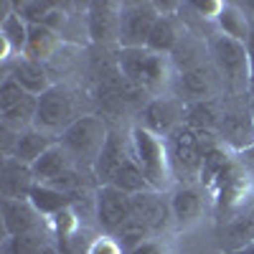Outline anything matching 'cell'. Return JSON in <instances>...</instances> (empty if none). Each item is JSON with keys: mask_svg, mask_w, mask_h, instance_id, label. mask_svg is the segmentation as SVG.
Returning <instances> with one entry per match:
<instances>
[{"mask_svg": "<svg viewBox=\"0 0 254 254\" xmlns=\"http://www.w3.org/2000/svg\"><path fill=\"white\" fill-rule=\"evenodd\" d=\"M171 56H160L147 49H120L117 54V71L122 79L153 97H163L160 92L171 81Z\"/></svg>", "mask_w": 254, "mask_h": 254, "instance_id": "obj_1", "label": "cell"}, {"mask_svg": "<svg viewBox=\"0 0 254 254\" xmlns=\"http://www.w3.org/2000/svg\"><path fill=\"white\" fill-rule=\"evenodd\" d=\"M214 142H219V137L201 135L196 130H190L188 125H181L171 137H165L168 158H171V168H173V178H178L183 186H193L201 178L203 153Z\"/></svg>", "mask_w": 254, "mask_h": 254, "instance_id": "obj_2", "label": "cell"}, {"mask_svg": "<svg viewBox=\"0 0 254 254\" xmlns=\"http://www.w3.org/2000/svg\"><path fill=\"white\" fill-rule=\"evenodd\" d=\"M211 64L216 66L224 89L231 97L249 94V49L242 41H234L229 36H214L208 41Z\"/></svg>", "mask_w": 254, "mask_h": 254, "instance_id": "obj_3", "label": "cell"}, {"mask_svg": "<svg viewBox=\"0 0 254 254\" xmlns=\"http://www.w3.org/2000/svg\"><path fill=\"white\" fill-rule=\"evenodd\" d=\"M130 147H132L135 163L140 165V171L145 173L153 190H165L173 178V168H171V158H168L165 140L150 130H145V127H135L132 137H130Z\"/></svg>", "mask_w": 254, "mask_h": 254, "instance_id": "obj_4", "label": "cell"}, {"mask_svg": "<svg viewBox=\"0 0 254 254\" xmlns=\"http://www.w3.org/2000/svg\"><path fill=\"white\" fill-rule=\"evenodd\" d=\"M107 137H110V127L104 125V120L99 115H84L69 127L66 132H61L59 145L71 155V160L76 165L94 168Z\"/></svg>", "mask_w": 254, "mask_h": 254, "instance_id": "obj_5", "label": "cell"}, {"mask_svg": "<svg viewBox=\"0 0 254 254\" xmlns=\"http://www.w3.org/2000/svg\"><path fill=\"white\" fill-rule=\"evenodd\" d=\"M214 190H216V211L224 224L244 214V203L252 196V178H249V171L242 165V160L234 158L229 163V168L214 186Z\"/></svg>", "mask_w": 254, "mask_h": 254, "instance_id": "obj_6", "label": "cell"}, {"mask_svg": "<svg viewBox=\"0 0 254 254\" xmlns=\"http://www.w3.org/2000/svg\"><path fill=\"white\" fill-rule=\"evenodd\" d=\"M219 142L237 153L254 147V120H252V99L244 102V94L237 99H224V117L219 127Z\"/></svg>", "mask_w": 254, "mask_h": 254, "instance_id": "obj_7", "label": "cell"}, {"mask_svg": "<svg viewBox=\"0 0 254 254\" xmlns=\"http://www.w3.org/2000/svg\"><path fill=\"white\" fill-rule=\"evenodd\" d=\"M74 112V99L66 87H54L38 97V110H36V130L46 132V135H59L66 132L69 127L76 122Z\"/></svg>", "mask_w": 254, "mask_h": 254, "instance_id": "obj_8", "label": "cell"}, {"mask_svg": "<svg viewBox=\"0 0 254 254\" xmlns=\"http://www.w3.org/2000/svg\"><path fill=\"white\" fill-rule=\"evenodd\" d=\"M158 18L155 3H125L120 8V49H145Z\"/></svg>", "mask_w": 254, "mask_h": 254, "instance_id": "obj_9", "label": "cell"}, {"mask_svg": "<svg viewBox=\"0 0 254 254\" xmlns=\"http://www.w3.org/2000/svg\"><path fill=\"white\" fill-rule=\"evenodd\" d=\"M186 122V102L181 97H153L142 107V127L158 137H171Z\"/></svg>", "mask_w": 254, "mask_h": 254, "instance_id": "obj_10", "label": "cell"}, {"mask_svg": "<svg viewBox=\"0 0 254 254\" xmlns=\"http://www.w3.org/2000/svg\"><path fill=\"white\" fill-rule=\"evenodd\" d=\"M132 216V196L115 186H102L97 193V224L104 234L115 237Z\"/></svg>", "mask_w": 254, "mask_h": 254, "instance_id": "obj_11", "label": "cell"}, {"mask_svg": "<svg viewBox=\"0 0 254 254\" xmlns=\"http://www.w3.org/2000/svg\"><path fill=\"white\" fill-rule=\"evenodd\" d=\"M178 84H181V99L186 104L206 102V99H219V92L224 89L221 76H219L214 64H203V66L183 71Z\"/></svg>", "mask_w": 254, "mask_h": 254, "instance_id": "obj_12", "label": "cell"}, {"mask_svg": "<svg viewBox=\"0 0 254 254\" xmlns=\"http://www.w3.org/2000/svg\"><path fill=\"white\" fill-rule=\"evenodd\" d=\"M3 211V229L5 237H20V234H38L44 229V216L31 203V198H3L0 201Z\"/></svg>", "mask_w": 254, "mask_h": 254, "instance_id": "obj_13", "label": "cell"}, {"mask_svg": "<svg viewBox=\"0 0 254 254\" xmlns=\"http://www.w3.org/2000/svg\"><path fill=\"white\" fill-rule=\"evenodd\" d=\"M130 158H132L130 142H127L120 132L110 130V137H107V142H104L102 153H99V158H97V163L92 168V173L99 181V186H112V181L117 178V173L122 171V165Z\"/></svg>", "mask_w": 254, "mask_h": 254, "instance_id": "obj_14", "label": "cell"}, {"mask_svg": "<svg viewBox=\"0 0 254 254\" xmlns=\"http://www.w3.org/2000/svg\"><path fill=\"white\" fill-rule=\"evenodd\" d=\"M132 216L140 219L150 234H158L168 226V219H171V201H165L160 196V190H145V193L132 196Z\"/></svg>", "mask_w": 254, "mask_h": 254, "instance_id": "obj_15", "label": "cell"}, {"mask_svg": "<svg viewBox=\"0 0 254 254\" xmlns=\"http://www.w3.org/2000/svg\"><path fill=\"white\" fill-rule=\"evenodd\" d=\"M120 8L117 3H92L89 5V36L94 44L120 41Z\"/></svg>", "mask_w": 254, "mask_h": 254, "instance_id": "obj_16", "label": "cell"}, {"mask_svg": "<svg viewBox=\"0 0 254 254\" xmlns=\"http://www.w3.org/2000/svg\"><path fill=\"white\" fill-rule=\"evenodd\" d=\"M221 117H224V97L186 104V122H183V125H188L190 130H196V132H201V135H214V137H219Z\"/></svg>", "mask_w": 254, "mask_h": 254, "instance_id": "obj_17", "label": "cell"}, {"mask_svg": "<svg viewBox=\"0 0 254 254\" xmlns=\"http://www.w3.org/2000/svg\"><path fill=\"white\" fill-rule=\"evenodd\" d=\"M33 186L36 181L28 165L18 163L15 158L3 160V171H0V193H3V198H13V201L28 198Z\"/></svg>", "mask_w": 254, "mask_h": 254, "instance_id": "obj_18", "label": "cell"}, {"mask_svg": "<svg viewBox=\"0 0 254 254\" xmlns=\"http://www.w3.org/2000/svg\"><path fill=\"white\" fill-rule=\"evenodd\" d=\"M219 244L229 254H237V252L254 244V208H249L247 214H239L237 219L221 224Z\"/></svg>", "mask_w": 254, "mask_h": 254, "instance_id": "obj_19", "label": "cell"}, {"mask_svg": "<svg viewBox=\"0 0 254 254\" xmlns=\"http://www.w3.org/2000/svg\"><path fill=\"white\" fill-rule=\"evenodd\" d=\"M206 198L196 186H178L171 196V214L181 226H190L196 224L203 214Z\"/></svg>", "mask_w": 254, "mask_h": 254, "instance_id": "obj_20", "label": "cell"}, {"mask_svg": "<svg viewBox=\"0 0 254 254\" xmlns=\"http://www.w3.org/2000/svg\"><path fill=\"white\" fill-rule=\"evenodd\" d=\"M10 76L33 97H41L44 92H49L54 87V84L49 81L46 66H44V64H38V61H31V59H15Z\"/></svg>", "mask_w": 254, "mask_h": 254, "instance_id": "obj_21", "label": "cell"}, {"mask_svg": "<svg viewBox=\"0 0 254 254\" xmlns=\"http://www.w3.org/2000/svg\"><path fill=\"white\" fill-rule=\"evenodd\" d=\"M56 142H59L56 137H51V135H46V132H41V130H36V127H33V130H28V132L15 137V145H13V150H10L8 158H15L18 163H23V165L31 168Z\"/></svg>", "mask_w": 254, "mask_h": 254, "instance_id": "obj_22", "label": "cell"}, {"mask_svg": "<svg viewBox=\"0 0 254 254\" xmlns=\"http://www.w3.org/2000/svg\"><path fill=\"white\" fill-rule=\"evenodd\" d=\"M181 26H178V20L171 15V13H160L158 18V23L150 33V38H147V51H153V54H160V56H171L176 51V46L181 44Z\"/></svg>", "mask_w": 254, "mask_h": 254, "instance_id": "obj_23", "label": "cell"}, {"mask_svg": "<svg viewBox=\"0 0 254 254\" xmlns=\"http://www.w3.org/2000/svg\"><path fill=\"white\" fill-rule=\"evenodd\" d=\"M36 110H38V97H28L26 102L0 112V127L15 137L23 135L36 127Z\"/></svg>", "mask_w": 254, "mask_h": 254, "instance_id": "obj_24", "label": "cell"}, {"mask_svg": "<svg viewBox=\"0 0 254 254\" xmlns=\"http://www.w3.org/2000/svg\"><path fill=\"white\" fill-rule=\"evenodd\" d=\"M216 23H219V33L221 36H229L234 41H242V44H247L249 36H252V26L247 20V13L244 8H239L237 3H224L221 13L216 15Z\"/></svg>", "mask_w": 254, "mask_h": 254, "instance_id": "obj_25", "label": "cell"}, {"mask_svg": "<svg viewBox=\"0 0 254 254\" xmlns=\"http://www.w3.org/2000/svg\"><path fill=\"white\" fill-rule=\"evenodd\" d=\"M28 28H31V26H28L15 10H10L8 15H3V23H0V41H3V54H5V59H8L10 54L26 51Z\"/></svg>", "mask_w": 254, "mask_h": 254, "instance_id": "obj_26", "label": "cell"}, {"mask_svg": "<svg viewBox=\"0 0 254 254\" xmlns=\"http://www.w3.org/2000/svg\"><path fill=\"white\" fill-rule=\"evenodd\" d=\"M56 46H59V33H56L54 28H46V26H31V28H28V41H26L23 59H31V61L44 64L46 59L54 56Z\"/></svg>", "mask_w": 254, "mask_h": 254, "instance_id": "obj_27", "label": "cell"}, {"mask_svg": "<svg viewBox=\"0 0 254 254\" xmlns=\"http://www.w3.org/2000/svg\"><path fill=\"white\" fill-rule=\"evenodd\" d=\"M28 198L41 211V216H59V214H64V211L74 203V196L64 193V190H56L51 186H38V183L33 186Z\"/></svg>", "mask_w": 254, "mask_h": 254, "instance_id": "obj_28", "label": "cell"}, {"mask_svg": "<svg viewBox=\"0 0 254 254\" xmlns=\"http://www.w3.org/2000/svg\"><path fill=\"white\" fill-rule=\"evenodd\" d=\"M234 160L229 155V150L221 145V142H214L208 147V150L203 153V165H201V178L198 183L203 188H214L219 183V178L224 176V171L229 168V163Z\"/></svg>", "mask_w": 254, "mask_h": 254, "instance_id": "obj_29", "label": "cell"}, {"mask_svg": "<svg viewBox=\"0 0 254 254\" xmlns=\"http://www.w3.org/2000/svg\"><path fill=\"white\" fill-rule=\"evenodd\" d=\"M115 188H120L122 193L127 196H137V193H145V190H153V186L147 183L145 173L140 171V165L135 163V158H130L125 165H122V171L117 173V178L112 181Z\"/></svg>", "mask_w": 254, "mask_h": 254, "instance_id": "obj_30", "label": "cell"}, {"mask_svg": "<svg viewBox=\"0 0 254 254\" xmlns=\"http://www.w3.org/2000/svg\"><path fill=\"white\" fill-rule=\"evenodd\" d=\"M203 54H206V49L198 44V41H193L190 36H183L181 44L176 46V51L171 54V61L176 64V66L181 69V74H183V71H190V69H196V66L208 64L203 59Z\"/></svg>", "mask_w": 254, "mask_h": 254, "instance_id": "obj_31", "label": "cell"}, {"mask_svg": "<svg viewBox=\"0 0 254 254\" xmlns=\"http://www.w3.org/2000/svg\"><path fill=\"white\" fill-rule=\"evenodd\" d=\"M153 234H150V229H147L140 219H135V216H130V221H127L117 234H115V242L120 244V249L122 252H127L130 254L135 247H140L142 242H147Z\"/></svg>", "mask_w": 254, "mask_h": 254, "instance_id": "obj_32", "label": "cell"}, {"mask_svg": "<svg viewBox=\"0 0 254 254\" xmlns=\"http://www.w3.org/2000/svg\"><path fill=\"white\" fill-rule=\"evenodd\" d=\"M46 244L44 234H20V237H5L3 254H38V249Z\"/></svg>", "mask_w": 254, "mask_h": 254, "instance_id": "obj_33", "label": "cell"}, {"mask_svg": "<svg viewBox=\"0 0 254 254\" xmlns=\"http://www.w3.org/2000/svg\"><path fill=\"white\" fill-rule=\"evenodd\" d=\"M28 97H33V94H28L13 76H5L3 84H0V112L15 107V104H20V102H26Z\"/></svg>", "mask_w": 254, "mask_h": 254, "instance_id": "obj_34", "label": "cell"}, {"mask_svg": "<svg viewBox=\"0 0 254 254\" xmlns=\"http://www.w3.org/2000/svg\"><path fill=\"white\" fill-rule=\"evenodd\" d=\"M130 254H168V249L163 247V242H155V239H147L142 242L140 247H135Z\"/></svg>", "mask_w": 254, "mask_h": 254, "instance_id": "obj_35", "label": "cell"}, {"mask_svg": "<svg viewBox=\"0 0 254 254\" xmlns=\"http://www.w3.org/2000/svg\"><path fill=\"white\" fill-rule=\"evenodd\" d=\"M89 254H122V249H120V244L112 242V239H102V242H97V244L92 247Z\"/></svg>", "mask_w": 254, "mask_h": 254, "instance_id": "obj_36", "label": "cell"}, {"mask_svg": "<svg viewBox=\"0 0 254 254\" xmlns=\"http://www.w3.org/2000/svg\"><path fill=\"white\" fill-rule=\"evenodd\" d=\"M247 49H249V97L254 99V31L247 41Z\"/></svg>", "mask_w": 254, "mask_h": 254, "instance_id": "obj_37", "label": "cell"}, {"mask_svg": "<svg viewBox=\"0 0 254 254\" xmlns=\"http://www.w3.org/2000/svg\"><path fill=\"white\" fill-rule=\"evenodd\" d=\"M242 165L247 168L249 173H254V147H249V150L242 153Z\"/></svg>", "mask_w": 254, "mask_h": 254, "instance_id": "obj_38", "label": "cell"}, {"mask_svg": "<svg viewBox=\"0 0 254 254\" xmlns=\"http://www.w3.org/2000/svg\"><path fill=\"white\" fill-rule=\"evenodd\" d=\"M38 254H59V249H56L54 244H49V242H46L44 247H41V249H38Z\"/></svg>", "mask_w": 254, "mask_h": 254, "instance_id": "obj_39", "label": "cell"}, {"mask_svg": "<svg viewBox=\"0 0 254 254\" xmlns=\"http://www.w3.org/2000/svg\"><path fill=\"white\" fill-rule=\"evenodd\" d=\"M237 254H254V244H252V247H247V249H242V252H237Z\"/></svg>", "mask_w": 254, "mask_h": 254, "instance_id": "obj_40", "label": "cell"}, {"mask_svg": "<svg viewBox=\"0 0 254 254\" xmlns=\"http://www.w3.org/2000/svg\"><path fill=\"white\" fill-rule=\"evenodd\" d=\"M252 99V97H249ZM252 120H254V99H252Z\"/></svg>", "mask_w": 254, "mask_h": 254, "instance_id": "obj_41", "label": "cell"}]
</instances>
